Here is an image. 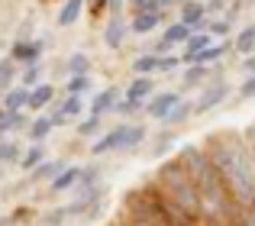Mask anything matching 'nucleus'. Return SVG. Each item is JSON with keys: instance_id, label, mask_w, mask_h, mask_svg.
<instances>
[{"instance_id": "33", "label": "nucleus", "mask_w": 255, "mask_h": 226, "mask_svg": "<svg viewBox=\"0 0 255 226\" xmlns=\"http://www.w3.org/2000/svg\"><path fill=\"white\" fill-rule=\"evenodd\" d=\"M10 81H13V62L6 58V62H0V88H6Z\"/></svg>"}, {"instance_id": "8", "label": "nucleus", "mask_w": 255, "mask_h": 226, "mask_svg": "<svg viewBox=\"0 0 255 226\" xmlns=\"http://www.w3.org/2000/svg\"><path fill=\"white\" fill-rule=\"evenodd\" d=\"M152 88H155V84H152V78L149 75H139L136 81L126 88V101L136 104V107H142V101H149V97H152Z\"/></svg>"}, {"instance_id": "34", "label": "nucleus", "mask_w": 255, "mask_h": 226, "mask_svg": "<svg viewBox=\"0 0 255 226\" xmlns=\"http://www.w3.org/2000/svg\"><path fill=\"white\" fill-rule=\"evenodd\" d=\"M239 97H243V101H252V97H255V75L243 81V88H239Z\"/></svg>"}, {"instance_id": "24", "label": "nucleus", "mask_w": 255, "mask_h": 226, "mask_svg": "<svg viewBox=\"0 0 255 226\" xmlns=\"http://www.w3.org/2000/svg\"><path fill=\"white\" fill-rule=\"evenodd\" d=\"M16 126H26L23 110H19V113H10V110H3V113H0V136H3L6 129H16Z\"/></svg>"}, {"instance_id": "30", "label": "nucleus", "mask_w": 255, "mask_h": 226, "mask_svg": "<svg viewBox=\"0 0 255 226\" xmlns=\"http://www.w3.org/2000/svg\"><path fill=\"white\" fill-rule=\"evenodd\" d=\"M97 132H100V116H91L78 126V136H97Z\"/></svg>"}, {"instance_id": "12", "label": "nucleus", "mask_w": 255, "mask_h": 226, "mask_svg": "<svg viewBox=\"0 0 255 226\" xmlns=\"http://www.w3.org/2000/svg\"><path fill=\"white\" fill-rule=\"evenodd\" d=\"M226 49H230V42H213V45H207L204 52H197V55H184V58L194 62V65H207V62H217L220 55H226Z\"/></svg>"}, {"instance_id": "41", "label": "nucleus", "mask_w": 255, "mask_h": 226, "mask_svg": "<svg viewBox=\"0 0 255 226\" xmlns=\"http://www.w3.org/2000/svg\"><path fill=\"white\" fill-rule=\"evenodd\" d=\"M110 226H120V220H113V223H110Z\"/></svg>"}, {"instance_id": "23", "label": "nucleus", "mask_w": 255, "mask_h": 226, "mask_svg": "<svg viewBox=\"0 0 255 226\" xmlns=\"http://www.w3.org/2000/svg\"><path fill=\"white\" fill-rule=\"evenodd\" d=\"M62 168H65L62 162H42L39 168H32V181H45V178L52 181V178H55V175H58Z\"/></svg>"}, {"instance_id": "6", "label": "nucleus", "mask_w": 255, "mask_h": 226, "mask_svg": "<svg viewBox=\"0 0 255 226\" xmlns=\"http://www.w3.org/2000/svg\"><path fill=\"white\" fill-rule=\"evenodd\" d=\"M178 101H181V97L174 94V91H165V94H155V97H152V101L145 104V110H149V116H152V119H165Z\"/></svg>"}, {"instance_id": "39", "label": "nucleus", "mask_w": 255, "mask_h": 226, "mask_svg": "<svg viewBox=\"0 0 255 226\" xmlns=\"http://www.w3.org/2000/svg\"><path fill=\"white\" fill-rule=\"evenodd\" d=\"M246 71H249V75H255V55L246 58Z\"/></svg>"}, {"instance_id": "15", "label": "nucleus", "mask_w": 255, "mask_h": 226, "mask_svg": "<svg viewBox=\"0 0 255 226\" xmlns=\"http://www.w3.org/2000/svg\"><path fill=\"white\" fill-rule=\"evenodd\" d=\"M104 39H107V45H110V49H123V39H126V26H123V19H113V23H107Z\"/></svg>"}, {"instance_id": "22", "label": "nucleus", "mask_w": 255, "mask_h": 226, "mask_svg": "<svg viewBox=\"0 0 255 226\" xmlns=\"http://www.w3.org/2000/svg\"><path fill=\"white\" fill-rule=\"evenodd\" d=\"M52 129H55V123H52V116H39L36 123H29V136L36 139V142H42V139L49 136Z\"/></svg>"}, {"instance_id": "35", "label": "nucleus", "mask_w": 255, "mask_h": 226, "mask_svg": "<svg viewBox=\"0 0 255 226\" xmlns=\"http://www.w3.org/2000/svg\"><path fill=\"white\" fill-rule=\"evenodd\" d=\"M132 6H136L139 13H155L158 10V0H129Z\"/></svg>"}, {"instance_id": "2", "label": "nucleus", "mask_w": 255, "mask_h": 226, "mask_svg": "<svg viewBox=\"0 0 255 226\" xmlns=\"http://www.w3.org/2000/svg\"><path fill=\"white\" fill-rule=\"evenodd\" d=\"M178 162L184 165V171L191 175L194 188H197L204 223H230V214H233L236 204H233L230 194H226L223 178L217 175V168H213L207 149H204V145H197V142H187L184 149L178 152Z\"/></svg>"}, {"instance_id": "16", "label": "nucleus", "mask_w": 255, "mask_h": 226, "mask_svg": "<svg viewBox=\"0 0 255 226\" xmlns=\"http://www.w3.org/2000/svg\"><path fill=\"white\" fill-rule=\"evenodd\" d=\"M81 6H84V0H68V3L62 6V13H58V26L78 23V16H81Z\"/></svg>"}, {"instance_id": "1", "label": "nucleus", "mask_w": 255, "mask_h": 226, "mask_svg": "<svg viewBox=\"0 0 255 226\" xmlns=\"http://www.w3.org/2000/svg\"><path fill=\"white\" fill-rule=\"evenodd\" d=\"M217 175L223 178V188L236 207H252L255 204V149L243 132H213L204 142Z\"/></svg>"}, {"instance_id": "21", "label": "nucleus", "mask_w": 255, "mask_h": 226, "mask_svg": "<svg viewBox=\"0 0 255 226\" xmlns=\"http://www.w3.org/2000/svg\"><path fill=\"white\" fill-rule=\"evenodd\" d=\"M191 113H194V104H187V101H178V104L171 107V113H168L165 119H168L171 126H181V123H184L187 116H191Z\"/></svg>"}, {"instance_id": "26", "label": "nucleus", "mask_w": 255, "mask_h": 226, "mask_svg": "<svg viewBox=\"0 0 255 226\" xmlns=\"http://www.w3.org/2000/svg\"><path fill=\"white\" fill-rule=\"evenodd\" d=\"M236 49H239V52H246V55H252V49H255V26H246V29L239 32Z\"/></svg>"}, {"instance_id": "28", "label": "nucleus", "mask_w": 255, "mask_h": 226, "mask_svg": "<svg viewBox=\"0 0 255 226\" xmlns=\"http://www.w3.org/2000/svg\"><path fill=\"white\" fill-rule=\"evenodd\" d=\"M207 75H210V71H207L204 65H194V68L184 75V88H194V84H197V81H204Z\"/></svg>"}, {"instance_id": "36", "label": "nucleus", "mask_w": 255, "mask_h": 226, "mask_svg": "<svg viewBox=\"0 0 255 226\" xmlns=\"http://www.w3.org/2000/svg\"><path fill=\"white\" fill-rule=\"evenodd\" d=\"M171 68H178V58H158V71H171Z\"/></svg>"}, {"instance_id": "17", "label": "nucleus", "mask_w": 255, "mask_h": 226, "mask_svg": "<svg viewBox=\"0 0 255 226\" xmlns=\"http://www.w3.org/2000/svg\"><path fill=\"white\" fill-rule=\"evenodd\" d=\"M45 162V149H42V145H32V149H26L23 152V158H19V165H23V168L26 171H32V168H39V165H42Z\"/></svg>"}, {"instance_id": "14", "label": "nucleus", "mask_w": 255, "mask_h": 226, "mask_svg": "<svg viewBox=\"0 0 255 226\" xmlns=\"http://www.w3.org/2000/svg\"><path fill=\"white\" fill-rule=\"evenodd\" d=\"M52 101H55V88H52V84H42V88L29 91V107H32V110H42V107H49Z\"/></svg>"}, {"instance_id": "38", "label": "nucleus", "mask_w": 255, "mask_h": 226, "mask_svg": "<svg viewBox=\"0 0 255 226\" xmlns=\"http://www.w3.org/2000/svg\"><path fill=\"white\" fill-rule=\"evenodd\" d=\"M243 136H246V139H249V145H252V149H255V123H249V129H246V132H243Z\"/></svg>"}, {"instance_id": "5", "label": "nucleus", "mask_w": 255, "mask_h": 226, "mask_svg": "<svg viewBox=\"0 0 255 226\" xmlns=\"http://www.w3.org/2000/svg\"><path fill=\"white\" fill-rule=\"evenodd\" d=\"M226 94H230V84L226 81H217V84H210V88H204V94L194 104V113H210L213 107H220V104L226 101Z\"/></svg>"}, {"instance_id": "42", "label": "nucleus", "mask_w": 255, "mask_h": 226, "mask_svg": "<svg viewBox=\"0 0 255 226\" xmlns=\"http://www.w3.org/2000/svg\"><path fill=\"white\" fill-rule=\"evenodd\" d=\"M0 49H3V45H0Z\"/></svg>"}, {"instance_id": "9", "label": "nucleus", "mask_w": 255, "mask_h": 226, "mask_svg": "<svg viewBox=\"0 0 255 226\" xmlns=\"http://www.w3.org/2000/svg\"><path fill=\"white\" fill-rule=\"evenodd\" d=\"M204 13H207L204 3H197V0H187V3L181 6V23H184L187 29H200V23H204Z\"/></svg>"}, {"instance_id": "32", "label": "nucleus", "mask_w": 255, "mask_h": 226, "mask_svg": "<svg viewBox=\"0 0 255 226\" xmlns=\"http://www.w3.org/2000/svg\"><path fill=\"white\" fill-rule=\"evenodd\" d=\"M39 75H42V71H39L36 65H29V68L23 71V84H19V88H26V91H29V84H36V81H39Z\"/></svg>"}, {"instance_id": "18", "label": "nucleus", "mask_w": 255, "mask_h": 226, "mask_svg": "<svg viewBox=\"0 0 255 226\" xmlns=\"http://www.w3.org/2000/svg\"><path fill=\"white\" fill-rule=\"evenodd\" d=\"M158 23H162V13H158V10L155 13H139L136 23H132V32H152Z\"/></svg>"}, {"instance_id": "37", "label": "nucleus", "mask_w": 255, "mask_h": 226, "mask_svg": "<svg viewBox=\"0 0 255 226\" xmlns=\"http://www.w3.org/2000/svg\"><path fill=\"white\" fill-rule=\"evenodd\" d=\"M213 32H217V36L230 32V19H217V23H213Z\"/></svg>"}, {"instance_id": "31", "label": "nucleus", "mask_w": 255, "mask_h": 226, "mask_svg": "<svg viewBox=\"0 0 255 226\" xmlns=\"http://www.w3.org/2000/svg\"><path fill=\"white\" fill-rule=\"evenodd\" d=\"M65 220H68V214H65V207H58V210H52V214L42 220V226H62Z\"/></svg>"}, {"instance_id": "13", "label": "nucleus", "mask_w": 255, "mask_h": 226, "mask_svg": "<svg viewBox=\"0 0 255 226\" xmlns=\"http://www.w3.org/2000/svg\"><path fill=\"white\" fill-rule=\"evenodd\" d=\"M23 107H29V91H26V88H13V91H6V97H3V110L19 113Z\"/></svg>"}, {"instance_id": "29", "label": "nucleus", "mask_w": 255, "mask_h": 226, "mask_svg": "<svg viewBox=\"0 0 255 226\" xmlns=\"http://www.w3.org/2000/svg\"><path fill=\"white\" fill-rule=\"evenodd\" d=\"M87 84H91V81H87V75H71V81H68V94H84V91H87Z\"/></svg>"}, {"instance_id": "20", "label": "nucleus", "mask_w": 255, "mask_h": 226, "mask_svg": "<svg viewBox=\"0 0 255 226\" xmlns=\"http://www.w3.org/2000/svg\"><path fill=\"white\" fill-rule=\"evenodd\" d=\"M158 58L162 55H155V52H152V55H139L136 62H132V71H136V75H155L158 71Z\"/></svg>"}, {"instance_id": "11", "label": "nucleus", "mask_w": 255, "mask_h": 226, "mask_svg": "<svg viewBox=\"0 0 255 226\" xmlns=\"http://www.w3.org/2000/svg\"><path fill=\"white\" fill-rule=\"evenodd\" d=\"M78 181H81V168H78V165H71V168H62L55 178H52V191H55V194H62V191L75 188Z\"/></svg>"}, {"instance_id": "25", "label": "nucleus", "mask_w": 255, "mask_h": 226, "mask_svg": "<svg viewBox=\"0 0 255 226\" xmlns=\"http://www.w3.org/2000/svg\"><path fill=\"white\" fill-rule=\"evenodd\" d=\"M207 45H213L210 32H197V36H191V39H187V52H184V55H197V52H204Z\"/></svg>"}, {"instance_id": "4", "label": "nucleus", "mask_w": 255, "mask_h": 226, "mask_svg": "<svg viewBox=\"0 0 255 226\" xmlns=\"http://www.w3.org/2000/svg\"><path fill=\"white\" fill-rule=\"evenodd\" d=\"M142 139H145L142 126H117V129H110L107 136H100L91 152L94 155H107V152H132Z\"/></svg>"}, {"instance_id": "3", "label": "nucleus", "mask_w": 255, "mask_h": 226, "mask_svg": "<svg viewBox=\"0 0 255 226\" xmlns=\"http://www.w3.org/2000/svg\"><path fill=\"white\" fill-rule=\"evenodd\" d=\"M155 181V188L162 191L165 197L174 204L178 210H184L187 217H191L194 223H204V214H200V197H197V188H194L191 175L184 171V165L178 162V158H171V162H165L162 168H158V175L152 178Z\"/></svg>"}, {"instance_id": "10", "label": "nucleus", "mask_w": 255, "mask_h": 226, "mask_svg": "<svg viewBox=\"0 0 255 226\" xmlns=\"http://www.w3.org/2000/svg\"><path fill=\"white\" fill-rule=\"evenodd\" d=\"M117 97H120L117 88H104V91H100V94L91 101V116H104L107 110H113V107H117Z\"/></svg>"}, {"instance_id": "7", "label": "nucleus", "mask_w": 255, "mask_h": 226, "mask_svg": "<svg viewBox=\"0 0 255 226\" xmlns=\"http://www.w3.org/2000/svg\"><path fill=\"white\" fill-rule=\"evenodd\" d=\"M42 49H45V42H26V39H16L13 42V49H10V62H36L39 55H42Z\"/></svg>"}, {"instance_id": "27", "label": "nucleus", "mask_w": 255, "mask_h": 226, "mask_svg": "<svg viewBox=\"0 0 255 226\" xmlns=\"http://www.w3.org/2000/svg\"><path fill=\"white\" fill-rule=\"evenodd\" d=\"M68 68H71V75H87L91 62H87L84 52H75V55H71V62H68Z\"/></svg>"}, {"instance_id": "43", "label": "nucleus", "mask_w": 255, "mask_h": 226, "mask_svg": "<svg viewBox=\"0 0 255 226\" xmlns=\"http://www.w3.org/2000/svg\"><path fill=\"white\" fill-rule=\"evenodd\" d=\"M252 52H255V49H252Z\"/></svg>"}, {"instance_id": "40", "label": "nucleus", "mask_w": 255, "mask_h": 226, "mask_svg": "<svg viewBox=\"0 0 255 226\" xmlns=\"http://www.w3.org/2000/svg\"><path fill=\"white\" fill-rule=\"evenodd\" d=\"M6 162V149H3V142H0V165Z\"/></svg>"}, {"instance_id": "19", "label": "nucleus", "mask_w": 255, "mask_h": 226, "mask_svg": "<svg viewBox=\"0 0 255 226\" xmlns=\"http://www.w3.org/2000/svg\"><path fill=\"white\" fill-rule=\"evenodd\" d=\"M226 226H255V207H233Z\"/></svg>"}]
</instances>
